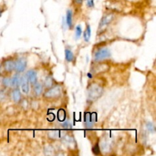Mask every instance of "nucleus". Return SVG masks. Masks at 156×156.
Returning <instances> with one entry per match:
<instances>
[{"instance_id":"f257e3e1","label":"nucleus","mask_w":156,"mask_h":156,"mask_svg":"<svg viewBox=\"0 0 156 156\" xmlns=\"http://www.w3.org/2000/svg\"><path fill=\"white\" fill-rule=\"evenodd\" d=\"M103 88L97 84H92L88 89V97L91 101H95L98 99L103 94Z\"/></svg>"},{"instance_id":"f03ea898","label":"nucleus","mask_w":156,"mask_h":156,"mask_svg":"<svg viewBox=\"0 0 156 156\" xmlns=\"http://www.w3.org/2000/svg\"><path fill=\"white\" fill-rule=\"evenodd\" d=\"M62 94V88L59 85L50 87L49 89L44 93V98L47 99H56L60 97Z\"/></svg>"},{"instance_id":"7ed1b4c3","label":"nucleus","mask_w":156,"mask_h":156,"mask_svg":"<svg viewBox=\"0 0 156 156\" xmlns=\"http://www.w3.org/2000/svg\"><path fill=\"white\" fill-rule=\"evenodd\" d=\"M111 53L109 49L108 48H101L98 50L94 54V60L95 61H102L105 59H108L111 57Z\"/></svg>"},{"instance_id":"20e7f679","label":"nucleus","mask_w":156,"mask_h":156,"mask_svg":"<svg viewBox=\"0 0 156 156\" xmlns=\"http://www.w3.org/2000/svg\"><path fill=\"white\" fill-rule=\"evenodd\" d=\"M96 122L95 113H85L84 117V124L85 127L91 128Z\"/></svg>"},{"instance_id":"39448f33","label":"nucleus","mask_w":156,"mask_h":156,"mask_svg":"<svg viewBox=\"0 0 156 156\" xmlns=\"http://www.w3.org/2000/svg\"><path fill=\"white\" fill-rule=\"evenodd\" d=\"M26 67H27V60L25 58H19L16 62H15V70L17 73H22L24 71Z\"/></svg>"},{"instance_id":"423d86ee","label":"nucleus","mask_w":156,"mask_h":156,"mask_svg":"<svg viewBox=\"0 0 156 156\" xmlns=\"http://www.w3.org/2000/svg\"><path fill=\"white\" fill-rule=\"evenodd\" d=\"M62 144L65 145L66 147L68 148H73L76 146V142H75L74 138L73 136H71L70 135H65L64 136H62Z\"/></svg>"},{"instance_id":"0eeeda50","label":"nucleus","mask_w":156,"mask_h":156,"mask_svg":"<svg viewBox=\"0 0 156 156\" xmlns=\"http://www.w3.org/2000/svg\"><path fill=\"white\" fill-rule=\"evenodd\" d=\"M20 85H21V91L24 94H28L29 92V81L27 76H23L21 77L20 80Z\"/></svg>"},{"instance_id":"6e6552de","label":"nucleus","mask_w":156,"mask_h":156,"mask_svg":"<svg viewBox=\"0 0 156 156\" xmlns=\"http://www.w3.org/2000/svg\"><path fill=\"white\" fill-rule=\"evenodd\" d=\"M114 15L113 14H108V15H105L102 18V19L101 20L100 24H99V28H101V27H105V26L109 24L111 21L114 19Z\"/></svg>"},{"instance_id":"1a4fd4ad","label":"nucleus","mask_w":156,"mask_h":156,"mask_svg":"<svg viewBox=\"0 0 156 156\" xmlns=\"http://www.w3.org/2000/svg\"><path fill=\"white\" fill-rule=\"evenodd\" d=\"M3 69L7 73H12L15 69V62L12 59H7L2 65Z\"/></svg>"},{"instance_id":"9d476101","label":"nucleus","mask_w":156,"mask_h":156,"mask_svg":"<svg viewBox=\"0 0 156 156\" xmlns=\"http://www.w3.org/2000/svg\"><path fill=\"white\" fill-rule=\"evenodd\" d=\"M112 149V144H111V141L108 140H105L101 143V148L100 149L105 152H109L111 151Z\"/></svg>"},{"instance_id":"9b49d317","label":"nucleus","mask_w":156,"mask_h":156,"mask_svg":"<svg viewBox=\"0 0 156 156\" xmlns=\"http://www.w3.org/2000/svg\"><path fill=\"white\" fill-rule=\"evenodd\" d=\"M26 76H27L29 82L32 84H34L37 80V75L36 71H34V70H29L27 74H26Z\"/></svg>"},{"instance_id":"f8f14e48","label":"nucleus","mask_w":156,"mask_h":156,"mask_svg":"<svg viewBox=\"0 0 156 156\" xmlns=\"http://www.w3.org/2000/svg\"><path fill=\"white\" fill-rule=\"evenodd\" d=\"M49 138L52 139V140H58L62 137V133L59 130H53L50 131L48 133Z\"/></svg>"},{"instance_id":"ddd939ff","label":"nucleus","mask_w":156,"mask_h":156,"mask_svg":"<svg viewBox=\"0 0 156 156\" xmlns=\"http://www.w3.org/2000/svg\"><path fill=\"white\" fill-rule=\"evenodd\" d=\"M12 98L13 99V101L15 102H19L21 98V92H20L19 89L18 88H15V89L13 90L12 93Z\"/></svg>"},{"instance_id":"4468645a","label":"nucleus","mask_w":156,"mask_h":156,"mask_svg":"<svg viewBox=\"0 0 156 156\" xmlns=\"http://www.w3.org/2000/svg\"><path fill=\"white\" fill-rule=\"evenodd\" d=\"M34 91L37 96H40L43 92V85L39 82H35L34 84Z\"/></svg>"},{"instance_id":"2eb2a0df","label":"nucleus","mask_w":156,"mask_h":156,"mask_svg":"<svg viewBox=\"0 0 156 156\" xmlns=\"http://www.w3.org/2000/svg\"><path fill=\"white\" fill-rule=\"evenodd\" d=\"M66 24L70 28L73 27V12L69 9L66 12Z\"/></svg>"},{"instance_id":"dca6fc26","label":"nucleus","mask_w":156,"mask_h":156,"mask_svg":"<svg viewBox=\"0 0 156 156\" xmlns=\"http://www.w3.org/2000/svg\"><path fill=\"white\" fill-rule=\"evenodd\" d=\"M20 80H21V77L19 76V75L15 74L12 78V86L15 87V88H18L20 85Z\"/></svg>"},{"instance_id":"f3484780","label":"nucleus","mask_w":156,"mask_h":156,"mask_svg":"<svg viewBox=\"0 0 156 156\" xmlns=\"http://www.w3.org/2000/svg\"><path fill=\"white\" fill-rule=\"evenodd\" d=\"M91 27H90L89 24L87 25L86 29L84 31V39L86 42H89L90 41V38H91Z\"/></svg>"},{"instance_id":"a211bd4d","label":"nucleus","mask_w":156,"mask_h":156,"mask_svg":"<svg viewBox=\"0 0 156 156\" xmlns=\"http://www.w3.org/2000/svg\"><path fill=\"white\" fill-rule=\"evenodd\" d=\"M65 56L66 59L68 62H73V59H74V55L73 53L72 52L71 50H69V49H66L65 50Z\"/></svg>"},{"instance_id":"6ab92c4d","label":"nucleus","mask_w":156,"mask_h":156,"mask_svg":"<svg viewBox=\"0 0 156 156\" xmlns=\"http://www.w3.org/2000/svg\"><path fill=\"white\" fill-rule=\"evenodd\" d=\"M53 81L51 76H47V77H46L45 81H44V85H45L46 88H49L53 86Z\"/></svg>"},{"instance_id":"aec40b11","label":"nucleus","mask_w":156,"mask_h":156,"mask_svg":"<svg viewBox=\"0 0 156 156\" xmlns=\"http://www.w3.org/2000/svg\"><path fill=\"white\" fill-rule=\"evenodd\" d=\"M146 129L149 131V133H154L155 132V126H154V124L151 122H147L146 124Z\"/></svg>"},{"instance_id":"412c9836","label":"nucleus","mask_w":156,"mask_h":156,"mask_svg":"<svg viewBox=\"0 0 156 156\" xmlns=\"http://www.w3.org/2000/svg\"><path fill=\"white\" fill-rule=\"evenodd\" d=\"M2 85L5 87L12 86V78H4L2 79Z\"/></svg>"},{"instance_id":"4be33fe9","label":"nucleus","mask_w":156,"mask_h":156,"mask_svg":"<svg viewBox=\"0 0 156 156\" xmlns=\"http://www.w3.org/2000/svg\"><path fill=\"white\" fill-rule=\"evenodd\" d=\"M44 152H45L46 155H53L54 154V149L51 146H47V147H45Z\"/></svg>"},{"instance_id":"5701e85b","label":"nucleus","mask_w":156,"mask_h":156,"mask_svg":"<svg viewBox=\"0 0 156 156\" xmlns=\"http://www.w3.org/2000/svg\"><path fill=\"white\" fill-rule=\"evenodd\" d=\"M58 119H59L60 121H64L66 119V112L63 110H60L58 113Z\"/></svg>"},{"instance_id":"b1692460","label":"nucleus","mask_w":156,"mask_h":156,"mask_svg":"<svg viewBox=\"0 0 156 156\" xmlns=\"http://www.w3.org/2000/svg\"><path fill=\"white\" fill-rule=\"evenodd\" d=\"M82 27H81L80 25H78L77 27H76V39H79L82 35Z\"/></svg>"},{"instance_id":"393cba45","label":"nucleus","mask_w":156,"mask_h":156,"mask_svg":"<svg viewBox=\"0 0 156 156\" xmlns=\"http://www.w3.org/2000/svg\"><path fill=\"white\" fill-rule=\"evenodd\" d=\"M62 126L66 129H72V123L69 120H66L62 123Z\"/></svg>"},{"instance_id":"a878e982","label":"nucleus","mask_w":156,"mask_h":156,"mask_svg":"<svg viewBox=\"0 0 156 156\" xmlns=\"http://www.w3.org/2000/svg\"><path fill=\"white\" fill-rule=\"evenodd\" d=\"M86 3H87V6L89 8H92L94 7V0H86Z\"/></svg>"},{"instance_id":"bb28decb","label":"nucleus","mask_w":156,"mask_h":156,"mask_svg":"<svg viewBox=\"0 0 156 156\" xmlns=\"http://www.w3.org/2000/svg\"><path fill=\"white\" fill-rule=\"evenodd\" d=\"M5 98V93L3 91L0 90V101H2Z\"/></svg>"},{"instance_id":"cd10ccee","label":"nucleus","mask_w":156,"mask_h":156,"mask_svg":"<svg viewBox=\"0 0 156 156\" xmlns=\"http://www.w3.org/2000/svg\"><path fill=\"white\" fill-rule=\"evenodd\" d=\"M75 2L76 3V4H79V5H81L82 3V2H83V0H74Z\"/></svg>"},{"instance_id":"c85d7f7f","label":"nucleus","mask_w":156,"mask_h":156,"mask_svg":"<svg viewBox=\"0 0 156 156\" xmlns=\"http://www.w3.org/2000/svg\"><path fill=\"white\" fill-rule=\"evenodd\" d=\"M2 12H3L2 9H0V16H1V15H2Z\"/></svg>"}]
</instances>
